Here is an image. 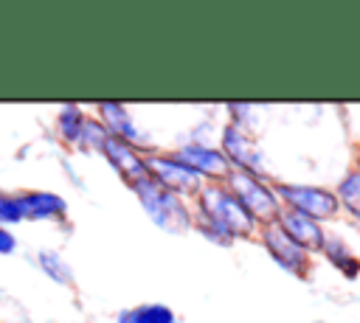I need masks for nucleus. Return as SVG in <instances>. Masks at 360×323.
Returning <instances> with one entry per match:
<instances>
[{
  "instance_id": "nucleus-6",
  "label": "nucleus",
  "mask_w": 360,
  "mask_h": 323,
  "mask_svg": "<svg viewBox=\"0 0 360 323\" xmlns=\"http://www.w3.org/2000/svg\"><path fill=\"white\" fill-rule=\"evenodd\" d=\"M264 244L270 250V256L290 272L304 275L307 272V250H301L278 225H267L264 228Z\"/></svg>"
},
{
  "instance_id": "nucleus-10",
  "label": "nucleus",
  "mask_w": 360,
  "mask_h": 323,
  "mask_svg": "<svg viewBox=\"0 0 360 323\" xmlns=\"http://www.w3.org/2000/svg\"><path fill=\"white\" fill-rule=\"evenodd\" d=\"M222 143H225L228 157L236 160V163L242 166V171H248V174H250V171H262V154L256 152V146L250 143V138L242 135L236 126H228V129H225Z\"/></svg>"
},
{
  "instance_id": "nucleus-12",
  "label": "nucleus",
  "mask_w": 360,
  "mask_h": 323,
  "mask_svg": "<svg viewBox=\"0 0 360 323\" xmlns=\"http://www.w3.org/2000/svg\"><path fill=\"white\" fill-rule=\"evenodd\" d=\"M98 110H101V115L110 124V129H112L115 138H121V140H138V129L132 126V121H129V115H127V110L121 104H110L107 101Z\"/></svg>"
},
{
  "instance_id": "nucleus-7",
  "label": "nucleus",
  "mask_w": 360,
  "mask_h": 323,
  "mask_svg": "<svg viewBox=\"0 0 360 323\" xmlns=\"http://www.w3.org/2000/svg\"><path fill=\"white\" fill-rule=\"evenodd\" d=\"M278 228L301 247V250H318L323 247V230L318 228L315 219L287 208V211H278Z\"/></svg>"
},
{
  "instance_id": "nucleus-1",
  "label": "nucleus",
  "mask_w": 360,
  "mask_h": 323,
  "mask_svg": "<svg viewBox=\"0 0 360 323\" xmlns=\"http://www.w3.org/2000/svg\"><path fill=\"white\" fill-rule=\"evenodd\" d=\"M200 211H202L205 230L208 233L217 230V239H222V242H231L233 233H250V228H253V216L222 185H205L202 188Z\"/></svg>"
},
{
  "instance_id": "nucleus-4",
  "label": "nucleus",
  "mask_w": 360,
  "mask_h": 323,
  "mask_svg": "<svg viewBox=\"0 0 360 323\" xmlns=\"http://www.w3.org/2000/svg\"><path fill=\"white\" fill-rule=\"evenodd\" d=\"M292 211L309 216V219H323L338 211V197L329 194L326 188H312V185H278L276 188Z\"/></svg>"
},
{
  "instance_id": "nucleus-14",
  "label": "nucleus",
  "mask_w": 360,
  "mask_h": 323,
  "mask_svg": "<svg viewBox=\"0 0 360 323\" xmlns=\"http://www.w3.org/2000/svg\"><path fill=\"white\" fill-rule=\"evenodd\" d=\"M82 129H84V118L76 107H65L59 115V132L68 140H82Z\"/></svg>"
},
{
  "instance_id": "nucleus-16",
  "label": "nucleus",
  "mask_w": 360,
  "mask_h": 323,
  "mask_svg": "<svg viewBox=\"0 0 360 323\" xmlns=\"http://www.w3.org/2000/svg\"><path fill=\"white\" fill-rule=\"evenodd\" d=\"M326 253H329V258H332V261H335V264H338L349 278H352V275H357L360 261H357L354 256H349V253H346V247H343L340 242H329V244H326Z\"/></svg>"
},
{
  "instance_id": "nucleus-17",
  "label": "nucleus",
  "mask_w": 360,
  "mask_h": 323,
  "mask_svg": "<svg viewBox=\"0 0 360 323\" xmlns=\"http://www.w3.org/2000/svg\"><path fill=\"white\" fill-rule=\"evenodd\" d=\"M39 264H42V270H45L53 281L70 284V267H68L56 253H39Z\"/></svg>"
},
{
  "instance_id": "nucleus-8",
  "label": "nucleus",
  "mask_w": 360,
  "mask_h": 323,
  "mask_svg": "<svg viewBox=\"0 0 360 323\" xmlns=\"http://www.w3.org/2000/svg\"><path fill=\"white\" fill-rule=\"evenodd\" d=\"M101 149H104V154L110 157V163L129 180V185H135V183L143 180V177H149L143 160L132 152V146H129L127 140H121V138H115V135H107L104 143H101Z\"/></svg>"
},
{
  "instance_id": "nucleus-18",
  "label": "nucleus",
  "mask_w": 360,
  "mask_h": 323,
  "mask_svg": "<svg viewBox=\"0 0 360 323\" xmlns=\"http://www.w3.org/2000/svg\"><path fill=\"white\" fill-rule=\"evenodd\" d=\"M20 219H22V213H20V199L0 191V222H20Z\"/></svg>"
},
{
  "instance_id": "nucleus-5",
  "label": "nucleus",
  "mask_w": 360,
  "mask_h": 323,
  "mask_svg": "<svg viewBox=\"0 0 360 323\" xmlns=\"http://www.w3.org/2000/svg\"><path fill=\"white\" fill-rule=\"evenodd\" d=\"M143 166H146L149 177L172 194L174 191H194L200 185V174H194L191 169H186L183 163H177L172 157H149V160H143Z\"/></svg>"
},
{
  "instance_id": "nucleus-13",
  "label": "nucleus",
  "mask_w": 360,
  "mask_h": 323,
  "mask_svg": "<svg viewBox=\"0 0 360 323\" xmlns=\"http://www.w3.org/2000/svg\"><path fill=\"white\" fill-rule=\"evenodd\" d=\"M118 323H174V315L163 303H146V306L124 312L118 317Z\"/></svg>"
},
{
  "instance_id": "nucleus-2",
  "label": "nucleus",
  "mask_w": 360,
  "mask_h": 323,
  "mask_svg": "<svg viewBox=\"0 0 360 323\" xmlns=\"http://www.w3.org/2000/svg\"><path fill=\"white\" fill-rule=\"evenodd\" d=\"M135 194L141 197V202H143V208H146V213L163 228V230H186V228H191V219H188V213H186V208L180 205V199H177V194H172V191H166L163 185H158L152 177H143V180H138L135 185Z\"/></svg>"
},
{
  "instance_id": "nucleus-11",
  "label": "nucleus",
  "mask_w": 360,
  "mask_h": 323,
  "mask_svg": "<svg viewBox=\"0 0 360 323\" xmlns=\"http://www.w3.org/2000/svg\"><path fill=\"white\" fill-rule=\"evenodd\" d=\"M20 199V213L22 219H53L65 213V199L48 191H34V194H22Z\"/></svg>"
},
{
  "instance_id": "nucleus-15",
  "label": "nucleus",
  "mask_w": 360,
  "mask_h": 323,
  "mask_svg": "<svg viewBox=\"0 0 360 323\" xmlns=\"http://www.w3.org/2000/svg\"><path fill=\"white\" fill-rule=\"evenodd\" d=\"M340 199H343V205L360 219V171H352V174L340 183Z\"/></svg>"
},
{
  "instance_id": "nucleus-9",
  "label": "nucleus",
  "mask_w": 360,
  "mask_h": 323,
  "mask_svg": "<svg viewBox=\"0 0 360 323\" xmlns=\"http://www.w3.org/2000/svg\"><path fill=\"white\" fill-rule=\"evenodd\" d=\"M177 163H183L186 169H191L194 174H208V177H217V174H225L228 171V160L225 154L208 149V146H183L174 157Z\"/></svg>"
},
{
  "instance_id": "nucleus-3",
  "label": "nucleus",
  "mask_w": 360,
  "mask_h": 323,
  "mask_svg": "<svg viewBox=\"0 0 360 323\" xmlns=\"http://www.w3.org/2000/svg\"><path fill=\"white\" fill-rule=\"evenodd\" d=\"M231 180V194L239 199V205L253 216V219H270L278 213V202H276V191H270L264 183H259L253 174L236 169L228 174Z\"/></svg>"
},
{
  "instance_id": "nucleus-19",
  "label": "nucleus",
  "mask_w": 360,
  "mask_h": 323,
  "mask_svg": "<svg viewBox=\"0 0 360 323\" xmlns=\"http://www.w3.org/2000/svg\"><path fill=\"white\" fill-rule=\"evenodd\" d=\"M14 247H17V239L11 236V230L0 228V253H3V256H6V253H14Z\"/></svg>"
}]
</instances>
